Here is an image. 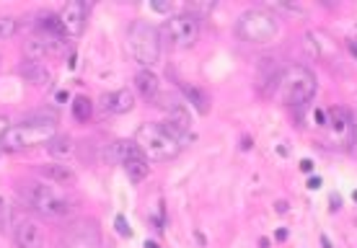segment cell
<instances>
[{
  "label": "cell",
  "instance_id": "2",
  "mask_svg": "<svg viewBox=\"0 0 357 248\" xmlns=\"http://www.w3.org/2000/svg\"><path fill=\"white\" fill-rule=\"evenodd\" d=\"M319 80L313 75L311 68L305 65H290L280 72L275 86V96L285 104V107H303L316 96Z\"/></svg>",
  "mask_w": 357,
  "mask_h": 248
},
{
  "label": "cell",
  "instance_id": "21",
  "mask_svg": "<svg viewBox=\"0 0 357 248\" xmlns=\"http://www.w3.org/2000/svg\"><path fill=\"white\" fill-rule=\"evenodd\" d=\"M184 93H187L189 101H192V104H195V107L205 114V111H207V96H205V93H202V91H197V88H192V86H184Z\"/></svg>",
  "mask_w": 357,
  "mask_h": 248
},
{
  "label": "cell",
  "instance_id": "14",
  "mask_svg": "<svg viewBox=\"0 0 357 248\" xmlns=\"http://www.w3.org/2000/svg\"><path fill=\"white\" fill-rule=\"evenodd\" d=\"M135 86H137V93L145 98H155L158 96V78L153 70H137L135 72Z\"/></svg>",
  "mask_w": 357,
  "mask_h": 248
},
{
  "label": "cell",
  "instance_id": "20",
  "mask_svg": "<svg viewBox=\"0 0 357 248\" xmlns=\"http://www.w3.org/2000/svg\"><path fill=\"white\" fill-rule=\"evenodd\" d=\"M18 31V18L13 16H0V42H6Z\"/></svg>",
  "mask_w": 357,
  "mask_h": 248
},
{
  "label": "cell",
  "instance_id": "13",
  "mask_svg": "<svg viewBox=\"0 0 357 248\" xmlns=\"http://www.w3.org/2000/svg\"><path fill=\"white\" fill-rule=\"evenodd\" d=\"M86 13H89V8L83 3H68L60 13V24L68 34H81L86 26Z\"/></svg>",
  "mask_w": 357,
  "mask_h": 248
},
{
  "label": "cell",
  "instance_id": "15",
  "mask_svg": "<svg viewBox=\"0 0 357 248\" xmlns=\"http://www.w3.org/2000/svg\"><path fill=\"white\" fill-rule=\"evenodd\" d=\"M91 114H93V101L89 96H75L73 98V116L78 122H89Z\"/></svg>",
  "mask_w": 357,
  "mask_h": 248
},
{
  "label": "cell",
  "instance_id": "8",
  "mask_svg": "<svg viewBox=\"0 0 357 248\" xmlns=\"http://www.w3.org/2000/svg\"><path fill=\"white\" fill-rule=\"evenodd\" d=\"M114 158L119 160V166L125 169V173L130 176L132 184H140L148 178V155H145L140 148H137V142L135 140H116L114 142Z\"/></svg>",
  "mask_w": 357,
  "mask_h": 248
},
{
  "label": "cell",
  "instance_id": "11",
  "mask_svg": "<svg viewBox=\"0 0 357 248\" xmlns=\"http://www.w3.org/2000/svg\"><path fill=\"white\" fill-rule=\"evenodd\" d=\"M104 114H112V116H119V114H127V111H132L135 107V96L132 91L127 88H116V91H109V93H101L96 104Z\"/></svg>",
  "mask_w": 357,
  "mask_h": 248
},
{
  "label": "cell",
  "instance_id": "9",
  "mask_svg": "<svg viewBox=\"0 0 357 248\" xmlns=\"http://www.w3.org/2000/svg\"><path fill=\"white\" fill-rule=\"evenodd\" d=\"M60 248H101V233L96 220H75L60 235Z\"/></svg>",
  "mask_w": 357,
  "mask_h": 248
},
{
  "label": "cell",
  "instance_id": "12",
  "mask_svg": "<svg viewBox=\"0 0 357 248\" xmlns=\"http://www.w3.org/2000/svg\"><path fill=\"white\" fill-rule=\"evenodd\" d=\"M161 124L176 137L178 142H181L184 140V134L189 132V127H192V119H189L187 109L181 107V104H174V107H169V114H166V119H163Z\"/></svg>",
  "mask_w": 357,
  "mask_h": 248
},
{
  "label": "cell",
  "instance_id": "3",
  "mask_svg": "<svg viewBox=\"0 0 357 248\" xmlns=\"http://www.w3.org/2000/svg\"><path fill=\"white\" fill-rule=\"evenodd\" d=\"M125 49L140 70H151L161 57V31L148 21H132L125 34Z\"/></svg>",
  "mask_w": 357,
  "mask_h": 248
},
{
  "label": "cell",
  "instance_id": "4",
  "mask_svg": "<svg viewBox=\"0 0 357 248\" xmlns=\"http://www.w3.org/2000/svg\"><path fill=\"white\" fill-rule=\"evenodd\" d=\"M280 31H282V24L269 8H249L236 21V34L249 45H269L275 42Z\"/></svg>",
  "mask_w": 357,
  "mask_h": 248
},
{
  "label": "cell",
  "instance_id": "5",
  "mask_svg": "<svg viewBox=\"0 0 357 248\" xmlns=\"http://www.w3.org/2000/svg\"><path fill=\"white\" fill-rule=\"evenodd\" d=\"M137 148L148 155V160H174L181 153V142L158 122H145L135 132Z\"/></svg>",
  "mask_w": 357,
  "mask_h": 248
},
{
  "label": "cell",
  "instance_id": "6",
  "mask_svg": "<svg viewBox=\"0 0 357 248\" xmlns=\"http://www.w3.org/2000/svg\"><path fill=\"white\" fill-rule=\"evenodd\" d=\"M54 134H57V127H50V124H10L8 132L0 137V150L8 153H24L31 150V148H39V145H50Z\"/></svg>",
  "mask_w": 357,
  "mask_h": 248
},
{
  "label": "cell",
  "instance_id": "22",
  "mask_svg": "<svg viewBox=\"0 0 357 248\" xmlns=\"http://www.w3.org/2000/svg\"><path fill=\"white\" fill-rule=\"evenodd\" d=\"M8 127H10L8 119H6V116H0V137H3V134L8 132Z\"/></svg>",
  "mask_w": 357,
  "mask_h": 248
},
{
  "label": "cell",
  "instance_id": "16",
  "mask_svg": "<svg viewBox=\"0 0 357 248\" xmlns=\"http://www.w3.org/2000/svg\"><path fill=\"white\" fill-rule=\"evenodd\" d=\"M42 173H45L52 184H68V181H73V171H68L65 166H60V163H54V166H42Z\"/></svg>",
  "mask_w": 357,
  "mask_h": 248
},
{
  "label": "cell",
  "instance_id": "17",
  "mask_svg": "<svg viewBox=\"0 0 357 248\" xmlns=\"http://www.w3.org/2000/svg\"><path fill=\"white\" fill-rule=\"evenodd\" d=\"M10 225H13V204L0 192V233H8Z\"/></svg>",
  "mask_w": 357,
  "mask_h": 248
},
{
  "label": "cell",
  "instance_id": "10",
  "mask_svg": "<svg viewBox=\"0 0 357 248\" xmlns=\"http://www.w3.org/2000/svg\"><path fill=\"white\" fill-rule=\"evenodd\" d=\"M13 243L16 248H45V231L31 217H21L13 228Z\"/></svg>",
  "mask_w": 357,
  "mask_h": 248
},
{
  "label": "cell",
  "instance_id": "1",
  "mask_svg": "<svg viewBox=\"0 0 357 248\" xmlns=\"http://www.w3.org/2000/svg\"><path fill=\"white\" fill-rule=\"evenodd\" d=\"M21 199L29 210H34L42 217H63L73 210V199L65 194V189L52 181H24L21 184Z\"/></svg>",
  "mask_w": 357,
  "mask_h": 248
},
{
  "label": "cell",
  "instance_id": "18",
  "mask_svg": "<svg viewBox=\"0 0 357 248\" xmlns=\"http://www.w3.org/2000/svg\"><path fill=\"white\" fill-rule=\"evenodd\" d=\"M47 148H50V153H52V155H70V153H73V142H70V137L54 134Z\"/></svg>",
  "mask_w": 357,
  "mask_h": 248
},
{
  "label": "cell",
  "instance_id": "19",
  "mask_svg": "<svg viewBox=\"0 0 357 248\" xmlns=\"http://www.w3.org/2000/svg\"><path fill=\"white\" fill-rule=\"evenodd\" d=\"M24 75H26V78L31 80V83H34V80H39V83H45V80H47L45 68H42L39 62H34V60L24 62Z\"/></svg>",
  "mask_w": 357,
  "mask_h": 248
},
{
  "label": "cell",
  "instance_id": "7",
  "mask_svg": "<svg viewBox=\"0 0 357 248\" xmlns=\"http://www.w3.org/2000/svg\"><path fill=\"white\" fill-rule=\"evenodd\" d=\"M161 34L166 42H171V47L189 49V47H195V42L199 39V16L189 13V10L174 13V16L166 18Z\"/></svg>",
  "mask_w": 357,
  "mask_h": 248
}]
</instances>
